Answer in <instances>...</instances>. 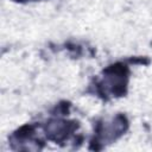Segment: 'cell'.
<instances>
[{"label": "cell", "mask_w": 152, "mask_h": 152, "mask_svg": "<svg viewBox=\"0 0 152 152\" xmlns=\"http://www.w3.org/2000/svg\"><path fill=\"white\" fill-rule=\"evenodd\" d=\"M70 131H71V128L69 127V124L63 122V121H55L48 126V133L55 140H59V139L66 137L68 132H70Z\"/></svg>", "instance_id": "1"}, {"label": "cell", "mask_w": 152, "mask_h": 152, "mask_svg": "<svg viewBox=\"0 0 152 152\" xmlns=\"http://www.w3.org/2000/svg\"><path fill=\"white\" fill-rule=\"evenodd\" d=\"M18 1H19V0H18ZM20 1H21V0H20Z\"/></svg>", "instance_id": "2"}]
</instances>
